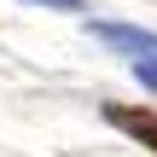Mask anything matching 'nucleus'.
I'll use <instances>...</instances> for the list:
<instances>
[{
	"instance_id": "f257e3e1",
	"label": "nucleus",
	"mask_w": 157,
	"mask_h": 157,
	"mask_svg": "<svg viewBox=\"0 0 157 157\" xmlns=\"http://www.w3.org/2000/svg\"><path fill=\"white\" fill-rule=\"evenodd\" d=\"M105 122L128 140H140L146 151H157V111L151 105H105Z\"/></svg>"
},
{
	"instance_id": "f03ea898",
	"label": "nucleus",
	"mask_w": 157,
	"mask_h": 157,
	"mask_svg": "<svg viewBox=\"0 0 157 157\" xmlns=\"http://www.w3.org/2000/svg\"><path fill=\"white\" fill-rule=\"evenodd\" d=\"M93 35L128 58H157V35L151 29H134V23H93Z\"/></svg>"
},
{
	"instance_id": "7ed1b4c3",
	"label": "nucleus",
	"mask_w": 157,
	"mask_h": 157,
	"mask_svg": "<svg viewBox=\"0 0 157 157\" xmlns=\"http://www.w3.org/2000/svg\"><path fill=\"white\" fill-rule=\"evenodd\" d=\"M134 76H140V87L157 93V58H134Z\"/></svg>"
},
{
	"instance_id": "20e7f679",
	"label": "nucleus",
	"mask_w": 157,
	"mask_h": 157,
	"mask_svg": "<svg viewBox=\"0 0 157 157\" xmlns=\"http://www.w3.org/2000/svg\"><path fill=\"white\" fill-rule=\"evenodd\" d=\"M29 6H52V12H82V0H29Z\"/></svg>"
}]
</instances>
